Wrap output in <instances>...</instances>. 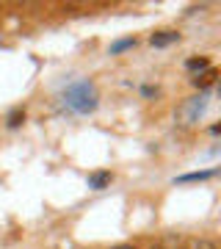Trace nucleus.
<instances>
[{
	"mask_svg": "<svg viewBox=\"0 0 221 249\" xmlns=\"http://www.w3.org/2000/svg\"><path fill=\"white\" fill-rule=\"evenodd\" d=\"M64 103L75 114H91L97 108V89L88 80H78V83H72L69 89L64 91Z\"/></svg>",
	"mask_w": 221,
	"mask_h": 249,
	"instance_id": "1",
	"label": "nucleus"
},
{
	"mask_svg": "<svg viewBox=\"0 0 221 249\" xmlns=\"http://www.w3.org/2000/svg\"><path fill=\"white\" fill-rule=\"evenodd\" d=\"M204 108H207V94H199V97H191L188 103H183L180 111H177V116L183 119V124H194V122H199V116L204 114Z\"/></svg>",
	"mask_w": 221,
	"mask_h": 249,
	"instance_id": "2",
	"label": "nucleus"
},
{
	"mask_svg": "<svg viewBox=\"0 0 221 249\" xmlns=\"http://www.w3.org/2000/svg\"><path fill=\"white\" fill-rule=\"evenodd\" d=\"M174 42H180V34L177 31H158V34L150 36L152 47H169V45H174Z\"/></svg>",
	"mask_w": 221,
	"mask_h": 249,
	"instance_id": "3",
	"label": "nucleus"
},
{
	"mask_svg": "<svg viewBox=\"0 0 221 249\" xmlns=\"http://www.w3.org/2000/svg\"><path fill=\"white\" fill-rule=\"evenodd\" d=\"M108 183H111V172H94V175H88V188H94V191H102Z\"/></svg>",
	"mask_w": 221,
	"mask_h": 249,
	"instance_id": "4",
	"label": "nucleus"
},
{
	"mask_svg": "<svg viewBox=\"0 0 221 249\" xmlns=\"http://www.w3.org/2000/svg\"><path fill=\"white\" fill-rule=\"evenodd\" d=\"M216 175V169H204V172H191V175H180L174 183H199V180H210Z\"/></svg>",
	"mask_w": 221,
	"mask_h": 249,
	"instance_id": "5",
	"label": "nucleus"
},
{
	"mask_svg": "<svg viewBox=\"0 0 221 249\" xmlns=\"http://www.w3.org/2000/svg\"><path fill=\"white\" fill-rule=\"evenodd\" d=\"M133 45H136V39H119V42H114V45H111V55L124 53V50H130Z\"/></svg>",
	"mask_w": 221,
	"mask_h": 249,
	"instance_id": "6",
	"label": "nucleus"
},
{
	"mask_svg": "<svg viewBox=\"0 0 221 249\" xmlns=\"http://www.w3.org/2000/svg\"><path fill=\"white\" fill-rule=\"evenodd\" d=\"M186 67H188L191 72H199V70H210V61H207V58H191Z\"/></svg>",
	"mask_w": 221,
	"mask_h": 249,
	"instance_id": "7",
	"label": "nucleus"
},
{
	"mask_svg": "<svg viewBox=\"0 0 221 249\" xmlns=\"http://www.w3.org/2000/svg\"><path fill=\"white\" fill-rule=\"evenodd\" d=\"M213 78H216V70H204L202 75H196L194 83L196 86H207V83H213Z\"/></svg>",
	"mask_w": 221,
	"mask_h": 249,
	"instance_id": "8",
	"label": "nucleus"
},
{
	"mask_svg": "<svg viewBox=\"0 0 221 249\" xmlns=\"http://www.w3.org/2000/svg\"><path fill=\"white\" fill-rule=\"evenodd\" d=\"M22 119H25V114H22V111H11L9 114V127H19V124H22Z\"/></svg>",
	"mask_w": 221,
	"mask_h": 249,
	"instance_id": "9",
	"label": "nucleus"
},
{
	"mask_svg": "<svg viewBox=\"0 0 221 249\" xmlns=\"http://www.w3.org/2000/svg\"><path fill=\"white\" fill-rule=\"evenodd\" d=\"M191 249H216V244H213V241H207V238H199V241H194V244H191Z\"/></svg>",
	"mask_w": 221,
	"mask_h": 249,
	"instance_id": "10",
	"label": "nucleus"
},
{
	"mask_svg": "<svg viewBox=\"0 0 221 249\" xmlns=\"http://www.w3.org/2000/svg\"><path fill=\"white\" fill-rule=\"evenodd\" d=\"M141 91H144V97H152V94H155V89H152V86H144Z\"/></svg>",
	"mask_w": 221,
	"mask_h": 249,
	"instance_id": "11",
	"label": "nucleus"
},
{
	"mask_svg": "<svg viewBox=\"0 0 221 249\" xmlns=\"http://www.w3.org/2000/svg\"><path fill=\"white\" fill-rule=\"evenodd\" d=\"M116 249H136V247H130V244H122V247H116Z\"/></svg>",
	"mask_w": 221,
	"mask_h": 249,
	"instance_id": "12",
	"label": "nucleus"
},
{
	"mask_svg": "<svg viewBox=\"0 0 221 249\" xmlns=\"http://www.w3.org/2000/svg\"><path fill=\"white\" fill-rule=\"evenodd\" d=\"M152 249H163V247H152Z\"/></svg>",
	"mask_w": 221,
	"mask_h": 249,
	"instance_id": "13",
	"label": "nucleus"
}]
</instances>
